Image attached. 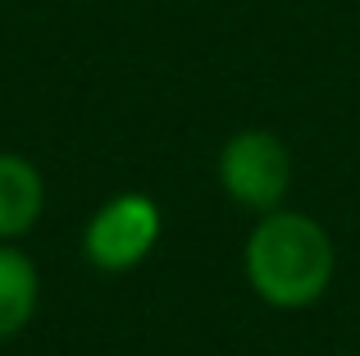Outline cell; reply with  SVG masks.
<instances>
[{
  "mask_svg": "<svg viewBox=\"0 0 360 356\" xmlns=\"http://www.w3.org/2000/svg\"><path fill=\"white\" fill-rule=\"evenodd\" d=\"M242 265L260 302L278 311H301L328 293L338 251L319 220L301 210H264V220L246 238Z\"/></svg>",
  "mask_w": 360,
  "mask_h": 356,
  "instance_id": "1",
  "label": "cell"
},
{
  "mask_svg": "<svg viewBox=\"0 0 360 356\" xmlns=\"http://www.w3.org/2000/svg\"><path fill=\"white\" fill-rule=\"evenodd\" d=\"M219 183L246 210H278L292 187V151L269 128H242L219 151Z\"/></svg>",
  "mask_w": 360,
  "mask_h": 356,
  "instance_id": "2",
  "label": "cell"
},
{
  "mask_svg": "<svg viewBox=\"0 0 360 356\" xmlns=\"http://www.w3.org/2000/svg\"><path fill=\"white\" fill-rule=\"evenodd\" d=\"M155 242H160V205L146 192L110 196L87 220V233H82L87 260L105 274H123V269L141 265Z\"/></svg>",
  "mask_w": 360,
  "mask_h": 356,
  "instance_id": "3",
  "label": "cell"
},
{
  "mask_svg": "<svg viewBox=\"0 0 360 356\" xmlns=\"http://www.w3.org/2000/svg\"><path fill=\"white\" fill-rule=\"evenodd\" d=\"M46 205V183L27 155L18 151H0V242L23 238Z\"/></svg>",
  "mask_w": 360,
  "mask_h": 356,
  "instance_id": "4",
  "label": "cell"
},
{
  "mask_svg": "<svg viewBox=\"0 0 360 356\" xmlns=\"http://www.w3.org/2000/svg\"><path fill=\"white\" fill-rule=\"evenodd\" d=\"M41 297V279H37L32 256H23L18 247L0 242V343L14 338L37 311Z\"/></svg>",
  "mask_w": 360,
  "mask_h": 356,
  "instance_id": "5",
  "label": "cell"
}]
</instances>
